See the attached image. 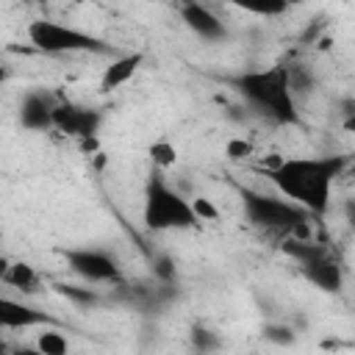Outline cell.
I'll use <instances>...</instances> for the list:
<instances>
[{
    "instance_id": "3",
    "label": "cell",
    "mask_w": 355,
    "mask_h": 355,
    "mask_svg": "<svg viewBox=\"0 0 355 355\" xmlns=\"http://www.w3.org/2000/svg\"><path fill=\"white\" fill-rule=\"evenodd\" d=\"M141 219L147 230H189L200 225V219L191 211V202L178 189H172L161 175H153L147 180Z\"/></svg>"
},
{
    "instance_id": "23",
    "label": "cell",
    "mask_w": 355,
    "mask_h": 355,
    "mask_svg": "<svg viewBox=\"0 0 355 355\" xmlns=\"http://www.w3.org/2000/svg\"><path fill=\"white\" fill-rule=\"evenodd\" d=\"M8 80V69H6V64L0 61V83H6Z\"/></svg>"
},
{
    "instance_id": "18",
    "label": "cell",
    "mask_w": 355,
    "mask_h": 355,
    "mask_svg": "<svg viewBox=\"0 0 355 355\" xmlns=\"http://www.w3.org/2000/svg\"><path fill=\"white\" fill-rule=\"evenodd\" d=\"M252 153H255V147L244 136H233V139L225 141V155L230 161H247V158H252Z\"/></svg>"
},
{
    "instance_id": "22",
    "label": "cell",
    "mask_w": 355,
    "mask_h": 355,
    "mask_svg": "<svg viewBox=\"0 0 355 355\" xmlns=\"http://www.w3.org/2000/svg\"><path fill=\"white\" fill-rule=\"evenodd\" d=\"M158 275L164 277V280H172V261L169 258H158Z\"/></svg>"
},
{
    "instance_id": "9",
    "label": "cell",
    "mask_w": 355,
    "mask_h": 355,
    "mask_svg": "<svg viewBox=\"0 0 355 355\" xmlns=\"http://www.w3.org/2000/svg\"><path fill=\"white\" fill-rule=\"evenodd\" d=\"M300 269H302V275H305V280L308 283H313L316 288H322V291H341V283H344V277H341V266L333 261V255L324 250V247H319L316 252H311L308 258H302L300 261Z\"/></svg>"
},
{
    "instance_id": "5",
    "label": "cell",
    "mask_w": 355,
    "mask_h": 355,
    "mask_svg": "<svg viewBox=\"0 0 355 355\" xmlns=\"http://www.w3.org/2000/svg\"><path fill=\"white\" fill-rule=\"evenodd\" d=\"M241 205L247 219L255 227H266V230H277V233H288L297 222L311 219V214L305 208H300L297 202L272 194H261V191H241Z\"/></svg>"
},
{
    "instance_id": "24",
    "label": "cell",
    "mask_w": 355,
    "mask_h": 355,
    "mask_svg": "<svg viewBox=\"0 0 355 355\" xmlns=\"http://www.w3.org/2000/svg\"><path fill=\"white\" fill-rule=\"evenodd\" d=\"M8 263H11V261H8V258H0V277H3V275H6V269H8Z\"/></svg>"
},
{
    "instance_id": "20",
    "label": "cell",
    "mask_w": 355,
    "mask_h": 355,
    "mask_svg": "<svg viewBox=\"0 0 355 355\" xmlns=\"http://www.w3.org/2000/svg\"><path fill=\"white\" fill-rule=\"evenodd\" d=\"M263 338L286 347V344H294V330L288 324H263Z\"/></svg>"
},
{
    "instance_id": "8",
    "label": "cell",
    "mask_w": 355,
    "mask_h": 355,
    "mask_svg": "<svg viewBox=\"0 0 355 355\" xmlns=\"http://www.w3.org/2000/svg\"><path fill=\"white\" fill-rule=\"evenodd\" d=\"M178 14H180L183 25H186L194 36H200V39H205V42H219V39L227 36L225 22H222L205 3H200V0H183V3L178 6Z\"/></svg>"
},
{
    "instance_id": "21",
    "label": "cell",
    "mask_w": 355,
    "mask_h": 355,
    "mask_svg": "<svg viewBox=\"0 0 355 355\" xmlns=\"http://www.w3.org/2000/svg\"><path fill=\"white\" fill-rule=\"evenodd\" d=\"M191 344H194L197 349L208 352V349H216V347H219V338H216L214 333L202 330V327H194V330H191Z\"/></svg>"
},
{
    "instance_id": "19",
    "label": "cell",
    "mask_w": 355,
    "mask_h": 355,
    "mask_svg": "<svg viewBox=\"0 0 355 355\" xmlns=\"http://www.w3.org/2000/svg\"><path fill=\"white\" fill-rule=\"evenodd\" d=\"M189 202H191V211H194V216H197L200 222H214V219H219V208H216L208 197H191Z\"/></svg>"
},
{
    "instance_id": "14",
    "label": "cell",
    "mask_w": 355,
    "mask_h": 355,
    "mask_svg": "<svg viewBox=\"0 0 355 355\" xmlns=\"http://www.w3.org/2000/svg\"><path fill=\"white\" fill-rule=\"evenodd\" d=\"M147 158H150V164L158 169V172H169L172 166H178V147L172 144V141H166V139H155L150 147H147Z\"/></svg>"
},
{
    "instance_id": "13",
    "label": "cell",
    "mask_w": 355,
    "mask_h": 355,
    "mask_svg": "<svg viewBox=\"0 0 355 355\" xmlns=\"http://www.w3.org/2000/svg\"><path fill=\"white\" fill-rule=\"evenodd\" d=\"M3 283L14 286V288H19V291H25V294H31V291H36V286H39V275H36V269H33L31 263H25V261H11L8 269H6V275H3Z\"/></svg>"
},
{
    "instance_id": "26",
    "label": "cell",
    "mask_w": 355,
    "mask_h": 355,
    "mask_svg": "<svg viewBox=\"0 0 355 355\" xmlns=\"http://www.w3.org/2000/svg\"><path fill=\"white\" fill-rule=\"evenodd\" d=\"M3 349H6V344H3V341H0V352H3Z\"/></svg>"
},
{
    "instance_id": "6",
    "label": "cell",
    "mask_w": 355,
    "mask_h": 355,
    "mask_svg": "<svg viewBox=\"0 0 355 355\" xmlns=\"http://www.w3.org/2000/svg\"><path fill=\"white\" fill-rule=\"evenodd\" d=\"M64 258H67L69 269L89 283H119L122 280V269H119L116 258L108 255L105 250L75 247V250H64Z\"/></svg>"
},
{
    "instance_id": "1",
    "label": "cell",
    "mask_w": 355,
    "mask_h": 355,
    "mask_svg": "<svg viewBox=\"0 0 355 355\" xmlns=\"http://www.w3.org/2000/svg\"><path fill=\"white\" fill-rule=\"evenodd\" d=\"M347 161L341 155H324V158H283L277 166L266 169V178L272 186L300 208H305L311 216L324 214L330 205V191L336 178L344 172Z\"/></svg>"
},
{
    "instance_id": "2",
    "label": "cell",
    "mask_w": 355,
    "mask_h": 355,
    "mask_svg": "<svg viewBox=\"0 0 355 355\" xmlns=\"http://www.w3.org/2000/svg\"><path fill=\"white\" fill-rule=\"evenodd\" d=\"M236 89L241 92L244 100L258 105L272 122H277V125H297L300 122L297 100L288 92L286 64L244 72V75L236 78Z\"/></svg>"
},
{
    "instance_id": "4",
    "label": "cell",
    "mask_w": 355,
    "mask_h": 355,
    "mask_svg": "<svg viewBox=\"0 0 355 355\" xmlns=\"http://www.w3.org/2000/svg\"><path fill=\"white\" fill-rule=\"evenodd\" d=\"M28 42L47 55H64V53H108L111 47L97 39L94 33L78 31L72 25L55 22V19H33L28 22Z\"/></svg>"
},
{
    "instance_id": "17",
    "label": "cell",
    "mask_w": 355,
    "mask_h": 355,
    "mask_svg": "<svg viewBox=\"0 0 355 355\" xmlns=\"http://www.w3.org/2000/svg\"><path fill=\"white\" fill-rule=\"evenodd\" d=\"M67 349H69V341L58 330L47 327L36 336V352H42V355H67Z\"/></svg>"
},
{
    "instance_id": "10",
    "label": "cell",
    "mask_w": 355,
    "mask_h": 355,
    "mask_svg": "<svg viewBox=\"0 0 355 355\" xmlns=\"http://www.w3.org/2000/svg\"><path fill=\"white\" fill-rule=\"evenodd\" d=\"M55 319L47 316L44 311H36L14 297L0 294V327L3 330H25V327H39V324H53Z\"/></svg>"
},
{
    "instance_id": "7",
    "label": "cell",
    "mask_w": 355,
    "mask_h": 355,
    "mask_svg": "<svg viewBox=\"0 0 355 355\" xmlns=\"http://www.w3.org/2000/svg\"><path fill=\"white\" fill-rule=\"evenodd\" d=\"M103 122V114L86 105H78L72 100H55L53 103V128L75 136V139H86V136H97Z\"/></svg>"
},
{
    "instance_id": "16",
    "label": "cell",
    "mask_w": 355,
    "mask_h": 355,
    "mask_svg": "<svg viewBox=\"0 0 355 355\" xmlns=\"http://www.w3.org/2000/svg\"><path fill=\"white\" fill-rule=\"evenodd\" d=\"M55 291H58L64 300L75 302V305H86V308H92V305L100 302L97 288H83V286H72V283H58Z\"/></svg>"
},
{
    "instance_id": "11",
    "label": "cell",
    "mask_w": 355,
    "mask_h": 355,
    "mask_svg": "<svg viewBox=\"0 0 355 355\" xmlns=\"http://www.w3.org/2000/svg\"><path fill=\"white\" fill-rule=\"evenodd\" d=\"M53 94L28 92L19 103V122L28 130H50L53 128Z\"/></svg>"
},
{
    "instance_id": "15",
    "label": "cell",
    "mask_w": 355,
    "mask_h": 355,
    "mask_svg": "<svg viewBox=\"0 0 355 355\" xmlns=\"http://www.w3.org/2000/svg\"><path fill=\"white\" fill-rule=\"evenodd\" d=\"M233 8H241L247 14H255V17H280L288 11V3L286 0H227Z\"/></svg>"
},
{
    "instance_id": "25",
    "label": "cell",
    "mask_w": 355,
    "mask_h": 355,
    "mask_svg": "<svg viewBox=\"0 0 355 355\" xmlns=\"http://www.w3.org/2000/svg\"><path fill=\"white\" fill-rule=\"evenodd\" d=\"M286 3H288V6H294V3H302V0H286Z\"/></svg>"
},
{
    "instance_id": "27",
    "label": "cell",
    "mask_w": 355,
    "mask_h": 355,
    "mask_svg": "<svg viewBox=\"0 0 355 355\" xmlns=\"http://www.w3.org/2000/svg\"><path fill=\"white\" fill-rule=\"evenodd\" d=\"M180 3H183V0H180Z\"/></svg>"
},
{
    "instance_id": "12",
    "label": "cell",
    "mask_w": 355,
    "mask_h": 355,
    "mask_svg": "<svg viewBox=\"0 0 355 355\" xmlns=\"http://www.w3.org/2000/svg\"><path fill=\"white\" fill-rule=\"evenodd\" d=\"M141 61H144L141 53H125V55L111 58V64H108V67L103 69V75H100V92H114V89H119V86H125V83L139 72Z\"/></svg>"
}]
</instances>
